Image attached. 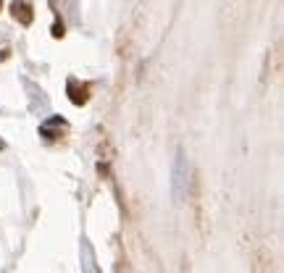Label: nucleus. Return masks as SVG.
I'll return each mask as SVG.
<instances>
[{"label": "nucleus", "mask_w": 284, "mask_h": 273, "mask_svg": "<svg viewBox=\"0 0 284 273\" xmlns=\"http://www.w3.org/2000/svg\"><path fill=\"white\" fill-rule=\"evenodd\" d=\"M187 184H190V160L182 147H177V158L171 166V200L174 205H182L187 197Z\"/></svg>", "instance_id": "f257e3e1"}, {"label": "nucleus", "mask_w": 284, "mask_h": 273, "mask_svg": "<svg viewBox=\"0 0 284 273\" xmlns=\"http://www.w3.org/2000/svg\"><path fill=\"white\" fill-rule=\"evenodd\" d=\"M3 147H5V142H0V150H3Z\"/></svg>", "instance_id": "20e7f679"}, {"label": "nucleus", "mask_w": 284, "mask_h": 273, "mask_svg": "<svg viewBox=\"0 0 284 273\" xmlns=\"http://www.w3.org/2000/svg\"><path fill=\"white\" fill-rule=\"evenodd\" d=\"M27 11H29L27 3H21V0H14V16H16V18L21 16V24H32V14H27Z\"/></svg>", "instance_id": "f03ea898"}, {"label": "nucleus", "mask_w": 284, "mask_h": 273, "mask_svg": "<svg viewBox=\"0 0 284 273\" xmlns=\"http://www.w3.org/2000/svg\"><path fill=\"white\" fill-rule=\"evenodd\" d=\"M82 252H85V268L87 271H95V255H92V250H89L87 239H82Z\"/></svg>", "instance_id": "7ed1b4c3"}, {"label": "nucleus", "mask_w": 284, "mask_h": 273, "mask_svg": "<svg viewBox=\"0 0 284 273\" xmlns=\"http://www.w3.org/2000/svg\"><path fill=\"white\" fill-rule=\"evenodd\" d=\"M0 5H3V0H0Z\"/></svg>", "instance_id": "39448f33"}]
</instances>
